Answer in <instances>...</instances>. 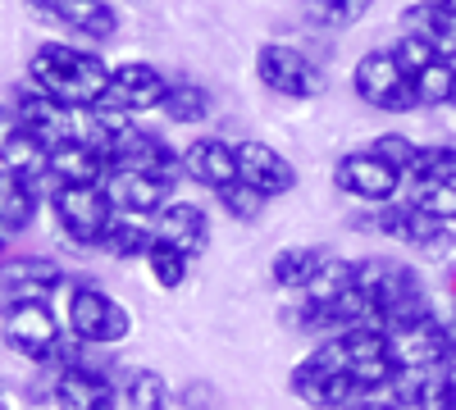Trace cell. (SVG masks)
<instances>
[{
	"mask_svg": "<svg viewBox=\"0 0 456 410\" xmlns=\"http://www.w3.org/2000/svg\"><path fill=\"white\" fill-rule=\"evenodd\" d=\"M438 5H443V10H452V14H456V0H438Z\"/></svg>",
	"mask_w": 456,
	"mask_h": 410,
	"instance_id": "cell-39",
	"label": "cell"
},
{
	"mask_svg": "<svg viewBox=\"0 0 456 410\" xmlns=\"http://www.w3.org/2000/svg\"><path fill=\"white\" fill-rule=\"evenodd\" d=\"M46 173L60 182H73V188H96V182L110 173V160L87 141H55L51 146V160H46Z\"/></svg>",
	"mask_w": 456,
	"mask_h": 410,
	"instance_id": "cell-16",
	"label": "cell"
},
{
	"mask_svg": "<svg viewBox=\"0 0 456 410\" xmlns=\"http://www.w3.org/2000/svg\"><path fill=\"white\" fill-rule=\"evenodd\" d=\"M165 401H169L165 374H156V369H137V374L128 379V406L133 410H165Z\"/></svg>",
	"mask_w": 456,
	"mask_h": 410,
	"instance_id": "cell-31",
	"label": "cell"
},
{
	"mask_svg": "<svg viewBox=\"0 0 456 410\" xmlns=\"http://www.w3.org/2000/svg\"><path fill=\"white\" fill-rule=\"evenodd\" d=\"M219 201H224V210L233 214V219H256V214L265 210V197H260L256 188H247V182H233V188H224Z\"/></svg>",
	"mask_w": 456,
	"mask_h": 410,
	"instance_id": "cell-35",
	"label": "cell"
},
{
	"mask_svg": "<svg viewBox=\"0 0 456 410\" xmlns=\"http://www.w3.org/2000/svg\"><path fill=\"white\" fill-rule=\"evenodd\" d=\"M370 151H374L379 160H388L397 173H415V160H420V146H415L411 137H402V133H384V137H374Z\"/></svg>",
	"mask_w": 456,
	"mask_h": 410,
	"instance_id": "cell-32",
	"label": "cell"
},
{
	"mask_svg": "<svg viewBox=\"0 0 456 410\" xmlns=\"http://www.w3.org/2000/svg\"><path fill=\"white\" fill-rule=\"evenodd\" d=\"M0 251H5V237H0Z\"/></svg>",
	"mask_w": 456,
	"mask_h": 410,
	"instance_id": "cell-40",
	"label": "cell"
},
{
	"mask_svg": "<svg viewBox=\"0 0 456 410\" xmlns=\"http://www.w3.org/2000/svg\"><path fill=\"white\" fill-rule=\"evenodd\" d=\"M60 278L64 274H60L55 260H37V255L0 265V287L14 292V301H19V296H37V301H46V296L60 287Z\"/></svg>",
	"mask_w": 456,
	"mask_h": 410,
	"instance_id": "cell-23",
	"label": "cell"
},
{
	"mask_svg": "<svg viewBox=\"0 0 456 410\" xmlns=\"http://www.w3.org/2000/svg\"><path fill=\"white\" fill-rule=\"evenodd\" d=\"M333 351V360L347 369V379L356 388H384L397 379V360H393V347H388V333L379 324H356L347 333H333L324 342Z\"/></svg>",
	"mask_w": 456,
	"mask_h": 410,
	"instance_id": "cell-2",
	"label": "cell"
},
{
	"mask_svg": "<svg viewBox=\"0 0 456 410\" xmlns=\"http://www.w3.org/2000/svg\"><path fill=\"white\" fill-rule=\"evenodd\" d=\"M333 182H338V192H347L365 205H384V201L397 197L402 173L388 160H379L374 151H347L333 169Z\"/></svg>",
	"mask_w": 456,
	"mask_h": 410,
	"instance_id": "cell-10",
	"label": "cell"
},
{
	"mask_svg": "<svg viewBox=\"0 0 456 410\" xmlns=\"http://www.w3.org/2000/svg\"><path fill=\"white\" fill-rule=\"evenodd\" d=\"M361 223H370V229H379L384 237L406 242V246L425 251V255H438V260L452 255V246H456L452 223H438V219H429L425 210H415V205H379L374 219H356V229Z\"/></svg>",
	"mask_w": 456,
	"mask_h": 410,
	"instance_id": "cell-9",
	"label": "cell"
},
{
	"mask_svg": "<svg viewBox=\"0 0 456 410\" xmlns=\"http://www.w3.org/2000/svg\"><path fill=\"white\" fill-rule=\"evenodd\" d=\"M0 338H5L10 351H19L23 360H51L60 351V319L51 315L46 301L37 296H19V301L5 306L0 315Z\"/></svg>",
	"mask_w": 456,
	"mask_h": 410,
	"instance_id": "cell-4",
	"label": "cell"
},
{
	"mask_svg": "<svg viewBox=\"0 0 456 410\" xmlns=\"http://www.w3.org/2000/svg\"><path fill=\"white\" fill-rule=\"evenodd\" d=\"M402 32H415L443 60H456V14L443 10L438 0H415V5H406L402 10Z\"/></svg>",
	"mask_w": 456,
	"mask_h": 410,
	"instance_id": "cell-18",
	"label": "cell"
},
{
	"mask_svg": "<svg viewBox=\"0 0 456 410\" xmlns=\"http://www.w3.org/2000/svg\"><path fill=\"white\" fill-rule=\"evenodd\" d=\"M151 237L137 219H114L110 229H105V237H101V251H110L114 260H137V255H146L151 251Z\"/></svg>",
	"mask_w": 456,
	"mask_h": 410,
	"instance_id": "cell-27",
	"label": "cell"
},
{
	"mask_svg": "<svg viewBox=\"0 0 456 410\" xmlns=\"http://www.w3.org/2000/svg\"><path fill=\"white\" fill-rule=\"evenodd\" d=\"M128 310L114 301L110 292L101 287H73L69 292V333L78 342H92V347H114L128 338Z\"/></svg>",
	"mask_w": 456,
	"mask_h": 410,
	"instance_id": "cell-5",
	"label": "cell"
},
{
	"mask_svg": "<svg viewBox=\"0 0 456 410\" xmlns=\"http://www.w3.org/2000/svg\"><path fill=\"white\" fill-rule=\"evenodd\" d=\"M429 410H456V401H438V406H429Z\"/></svg>",
	"mask_w": 456,
	"mask_h": 410,
	"instance_id": "cell-38",
	"label": "cell"
},
{
	"mask_svg": "<svg viewBox=\"0 0 456 410\" xmlns=\"http://www.w3.org/2000/svg\"><path fill=\"white\" fill-rule=\"evenodd\" d=\"M165 115L174 119V124H201V119H210V109H215V100H210V92L201 87V83H187V78H178V83H169V96H165Z\"/></svg>",
	"mask_w": 456,
	"mask_h": 410,
	"instance_id": "cell-25",
	"label": "cell"
},
{
	"mask_svg": "<svg viewBox=\"0 0 456 410\" xmlns=\"http://www.w3.org/2000/svg\"><path fill=\"white\" fill-rule=\"evenodd\" d=\"M388 51L397 55V64H402V68L411 73V78H420L425 68H434V64L443 60V55H438V51H434L429 42H420V36H415V32H402L397 42L388 46ZM447 64H452V60H447Z\"/></svg>",
	"mask_w": 456,
	"mask_h": 410,
	"instance_id": "cell-30",
	"label": "cell"
},
{
	"mask_svg": "<svg viewBox=\"0 0 456 410\" xmlns=\"http://www.w3.org/2000/svg\"><path fill=\"white\" fill-rule=\"evenodd\" d=\"M329 265H333V255H329L324 246H283V251L270 260V278H274L279 287L306 292Z\"/></svg>",
	"mask_w": 456,
	"mask_h": 410,
	"instance_id": "cell-22",
	"label": "cell"
},
{
	"mask_svg": "<svg viewBox=\"0 0 456 410\" xmlns=\"http://www.w3.org/2000/svg\"><path fill=\"white\" fill-rule=\"evenodd\" d=\"M37 219V178L0 169V233H23Z\"/></svg>",
	"mask_w": 456,
	"mask_h": 410,
	"instance_id": "cell-24",
	"label": "cell"
},
{
	"mask_svg": "<svg viewBox=\"0 0 456 410\" xmlns=\"http://www.w3.org/2000/svg\"><path fill=\"white\" fill-rule=\"evenodd\" d=\"M374 0H306V19L315 28H352L370 14Z\"/></svg>",
	"mask_w": 456,
	"mask_h": 410,
	"instance_id": "cell-29",
	"label": "cell"
},
{
	"mask_svg": "<svg viewBox=\"0 0 456 410\" xmlns=\"http://www.w3.org/2000/svg\"><path fill=\"white\" fill-rule=\"evenodd\" d=\"M447 105L456 109V68H452V87H447Z\"/></svg>",
	"mask_w": 456,
	"mask_h": 410,
	"instance_id": "cell-37",
	"label": "cell"
},
{
	"mask_svg": "<svg viewBox=\"0 0 456 410\" xmlns=\"http://www.w3.org/2000/svg\"><path fill=\"white\" fill-rule=\"evenodd\" d=\"M415 178H434V182H456V146H420L415 160Z\"/></svg>",
	"mask_w": 456,
	"mask_h": 410,
	"instance_id": "cell-33",
	"label": "cell"
},
{
	"mask_svg": "<svg viewBox=\"0 0 456 410\" xmlns=\"http://www.w3.org/2000/svg\"><path fill=\"white\" fill-rule=\"evenodd\" d=\"M105 192L114 201V210L124 214H160L169 205V192H174V178H160V173H146V169H119L114 165L105 173Z\"/></svg>",
	"mask_w": 456,
	"mask_h": 410,
	"instance_id": "cell-12",
	"label": "cell"
},
{
	"mask_svg": "<svg viewBox=\"0 0 456 410\" xmlns=\"http://www.w3.org/2000/svg\"><path fill=\"white\" fill-rule=\"evenodd\" d=\"M146 169V173H160V178H178L183 173V156H174L169 146L156 133H128V141L119 146V156L110 160V169Z\"/></svg>",
	"mask_w": 456,
	"mask_h": 410,
	"instance_id": "cell-21",
	"label": "cell"
},
{
	"mask_svg": "<svg viewBox=\"0 0 456 410\" xmlns=\"http://www.w3.org/2000/svg\"><path fill=\"white\" fill-rule=\"evenodd\" d=\"M51 160V146L37 137L14 109H0V169H14L23 178H42Z\"/></svg>",
	"mask_w": 456,
	"mask_h": 410,
	"instance_id": "cell-15",
	"label": "cell"
},
{
	"mask_svg": "<svg viewBox=\"0 0 456 410\" xmlns=\"http://www.w3.org/2000/svg\"><path fill=\"white\" fill-rule=\"evenodd\" d=\"M165 96H169V78L156 64H119L110 73L101 105L119 109V115H146V109H160Z\"/></svg>",
	"mask_w": 456,
	"mask_h": 410,
	"instance_id": "cell-11",
	"label": "cell"
},
{
	"mask_svg": "<svg viewBox=\"0 0 456 410\" xmlns=\"http://www.w3.org/2000/svg\"><path fill=\"white\" fill-rule=\"evenodd\" d=\"M55 219L73 242L101 246L105 229L114 223V201L101 182L96 188H73V182H64V188H55Z\"/></svg>",
	"mask_w": 456,
	"mask_h": 410,
	"instance_id": "cell-8",
	"label": "cell"
},
{
	"mask_svg": "<svg viewBox=\"0 0 456 410\" xmlns=\"http://www.w3.org/2000/svg\"><path fill=\"white\" fill-rule=\"evenodd\" d=\"M238 173L260 197H283L297 188V169L288 156H279L270 141H238Z\"/></svg>",
	"mask_w": 456,
	"mask_h": 410,
	"instance_id": "cell-13",
	"label": "cell"
},
{
	"mask_svg": "<svg viewBox=\"0 0 456 410\" xmlns=\"http://www.w3.org/2000/svg\"><path fill=\"white\" fill-rule=\"evenodd\" d=\"M256 73L270 92L292 96V100H311V96L324 92V68L315 60H306L297 46H283V42H265L256 51Z\"/></svg>",
	"mask_w": 456,
	"mask_h": 410,
	"instance_id": "cell-7",
	"label": "cell"
},
{
	"mask_svg": "<svg viewBox=\"0 0 456 410\" xmlns=\"http://www.w3.org/2000/svg\"><path fill=\"white\" fill-rule=\"evenodd\" d=\"M51 19L69 23L73 32L92 36V42H110L114 28H119V19H114V10L105 5V0H37Z\"/></svg>",
	"mask_w": 456,
	"mask_h": 410,
	"instance_id": "cell-19",
	"label": "cell"
},
{
	"mask_svg": "<svg viewBox=\"0 0 456 410\" xmlns=\"http://www.w3.org/2000/svg\"><path fill=\"white\" fill-rule=\"evenodd\" d=\"M352 87L365 105L384 109V115H406V109H420V92L415 78L397 64L393 51H370L361 55V64L352 68Z\"/></svg>",
	"mask_w": 456,
	"mask_h": 410,
	"instance_id": "cell-3",
	"label": "cell"
},
{
	"mask_svg": "<svg viewBox=\"0 0 456 410\" xmlns=\"http://www.w3.org/2000/svg\"><path fill=\"white\" fill-rule=\"evenodd\" d=\"M452 68L447 60H438L434 68H425L420 78H415V92H420V105H447V87H452Z\"/></svg>",
	"mask_w": 456,
	"mask_h": 410,
	"instance_id": "cell-34",
	"label": "cell"
},
{
	"mask_svg": "<svg viewBox=\"0 0 456 410\" xmlns=\"http://www.w3.org/2000/svg\"><path fill=\"white\" fill-rule=\"evenodd\" d=\"M187 255L183 246H174V242H165V237H156L151 242V251H146V265H151V278H156L160 287H183V278H187Z\"/></svg>",
	"mask_w": 456,
	"mask_h": 410,
	"instance_id": "cell-26",
	"label": "cell"
},
{
	"mask_svg": "<svg viewBox=\"0 0 456 410\" xmlns=\"http://www.w3.org/2000/svg\"><path fill=\"white\" fill-rule=\"evenodd\" d=\"M288 392L311 410H342L356 397V383L347 379V369L333 360V351L320 347L288 374Z\"/></svg>",
	"mask_w": 456,
	"mask_h": 410,
	"instance_id": "cell-6",
	"label": "cell"
},
{
	"mask_svg": "<svg viewBox=\"0 0 456 410\" xmlns=\"http://www.w3.org/2000/svg\"><path fill=\"white\" fill-rule=\"evenodd\" d=\"M342 410H406V406L397 401L393 383H384V388H356V397Z\"/></svg>",
	"mask_w": 456,
	"mask_h": 410,
	"instance_id": "cell-36",
	"label": "cell"
},
{
	"mask_svg": "<svg viewBox=\"0 0 456 410\" xmlns=\"http://www.w3.org/2000/svg\"><path fill=\"white\" fill-rule=\"evenodd\" d=\"M32 87H42L46 96L64 105H101L110 87V68L92 51H73L64 42H42L28 60Z\"/></svg>",
	"mask_w": 456,
	"mask_h": 410,
	"instance_id": "cell-1",
	"label": "cell"
},
{
	"mask_svg": "<svg viewBox=\"0 0 456 410\" xmlns=\"http://www.w3.org/2000/svg\"><path fill=\"white\" fill-rule=\"evenodd\" d=\"M411 205L425 210L438 223H456V182H434V178H415Z\"/></svg>",
	"mask_w": 456,
	"mask_h": 410,
	"instance_id": "cell-28",
	"label": "cell"
},
{
	"mask_svg": "<svg viewBox=\"0 0 456 410\" xmlns=\"http://www.w3.org/2000/svg\"><path fill=\"white\" fill-rule=\"evenodd\" d=\"M160 237L183 246L187 255H201L210 246V214L192 201H169L160 210Z\"/></svg>",
	"mask_w": 456,
	"mask_h": 410,
	"instance_id": "cell-20",
	"label": "cell"
},
{
	"mask_svg": "<svg viewBox=\"0 0 456 410\" xmlns=\"http://www.w3.org/2000/svg\"><path fill=\"white\" fill-rule=\"evenodd\" d=\"M55 406L60 410H114V388L87 365H64L55 379Z\"/></svg>",
	"mask_w": 456,
	"mask_h": 410,
	"instance_id": "cell-17",
	"label": "cell"
},
{
	"mask_svg": "<svg viewBox=\"0 0 456 410\" xmlns=\"http://www.w3.org/2000/svg\"><path fill=\"white\" fill-rule=\"evenodd\" d=\"M183 173L192 182H201V188H210V192L233 188V182H242V173H238V146H228L224 137H197L183 151Z\"/></svg>",
	"mask_w": 456,
	"mask_h": 410,
	"instance_id": "cell-14",
	"label": "cell"
}]
</instances>
